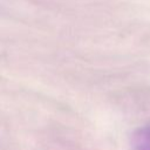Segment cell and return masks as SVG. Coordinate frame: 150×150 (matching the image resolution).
Listing matches in <instances>:
<instances>
[{
    "label": "cell",
    "mask_w": 150,
    "mask_h": 150,
    "mask_svg": "<svg viewBox=\"0 0 150 150\" xmlns=\"http://www.w3.org/2000/svg\"><path fill=\"white\" fill-rule=\"evenodd\" d=\"M143 130H144V132H145V134H146V135L150 137V127H149V128H144Z\"/></svg>",
    "instance_id": "1"
}]
</instances>
